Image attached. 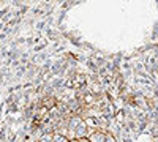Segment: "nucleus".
I'll return each instance as SVG.
<instances>
[{
	"instance_id": "nucleus-4",
	"label": "nucleus",
	"mask_w": 158,
	"mask_h": 142,
	"mask_svg": "<svg viewBox=\"0 0 158 142\" xmlns=\"http://www.w3.org/2000/svg\"><path fill=\"white\" fill-rule=\"evenodd\" d=\"M52 142H70V139L67 137V136H63V134H60V133H54V137H52Z\"/></svg>"
},
{
	"instance_id": "nucleus-6",
	"label": "nucleus",
	"mask_w": 158,
	"mask_h": 142,
	"mask_svg": "<svg viewBox=\"0 0 158 142\" xmlns=\"http://www.w3.org/2000/svg\"><path fill=\"white\" fill-rule=\"evenodd\" d=\"M77 142H90L89 137H82V139H77Z\"/></svg>"
},
{
	"instance_id": "nucleus-3",
	"label": "nucleus",
	"mask_w": 158,
	"mask_h": 142,
	"mask_svg": "<svg viewBox=\"0 0 158 142\" xmlns=\"http://www.w3.org/2000/svg\"><path fill=\"white\" fill-rule=\"evenodd\" d=\"M56 106V98L54 96H48V98H44L43 99V108L44 109H52V108H54Z\"/></svg>"
},
{
	"instance_id": "nucleus-5",
	"label": "nucleus",
	"mask_w": 158,
	"mask_h": 142,
	"mask_svg": "<svg viewBox=\"0 0 158 142\" xmlns=\"http://www.w3.org/2000/svg\"><path fill=\"white\" fill-rule=\"evenodd\" d=\"M104 142H117V140H115V137L111 133H106V140H104Z\"/></svg>"
},
{
	"instance_id": "nucleus-1",
	"label": "nucleus",
	"mask_w": 158,
	"mask_h": 142,
	"mask_svg": "<svg viewBox=\"0 0 158 142\" xmlns=\"http://www.w3.org/2000/svg\"><path fill=\"white\" fill-rule=\"evenodd\" d=\"M74 139H82V137H89L90 136V133H92V130L85 125V122H82L81 125H77L76 128H74Z\"/></svg>"
},
{
	"instance_id": "nucleus-2",
	"label": "nucleus",
	"mask_w": 158,
	"mask_h": 142,
	"mask_svg": "<svg viewBox=\"0 0 158 142\" xmlns=\"http://www.w3.org/2000/svg\"><path fill=\"white\" fill-rule=\"evenodd\" d=\"M89 140L90 142H104L106 140V131H101V130L92 131L90 136H89Z\"/></svg>"
}]
</instances>
